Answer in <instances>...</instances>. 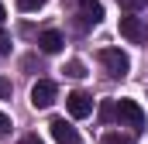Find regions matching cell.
<instances>
[{"label":"cell","mask_w":148,"mask_h":144,"mask_svg":"<svg viewBox=\"0 0 148 144\" xmlns=\"http://www.w3.org/2000/svg\"><path fill=\"white\" fill-rule=\"evenodd\" d=\"M103 144H134V141H131V137H121V134H107Z\"/></svg>","instance_id":"cell-12"},{"label":"cell","mask_w":148,"mask_h":144,"mask_svg":"<svg viewBox=\"0 0 148 144\" xmlns=\"http://www.w3.org/2000/svg\"><path fill=\"white\" fill-rule=\"evenodd\" d=\"M17 144H45V141H41L38 134H24V137H21V141H17Z\"/></svg>","instance_id":"cell-15"},{"label":"cell","mask_w":148,"mask_h":144,"mask_svg":"<svg viewBox=\"0 0 148 144\" xmlns=\"http://www.w3.org/2000/svg\"><path fill=\"white\" fill-rule=\"evenodd\" d=\"M66 75H73V79H83V75H86V69H83V62H69V65H66Z\"/></svg>","instance_id":"cell-11"},{"label":"cell","mask_w":148,"mask_h":144,"mask_svg":"<svg viewBox=\"0 0 148 144\" xmlns=\"http://www.w3.org/2000/svg\"><path fill=\"white\" fill-rule=\"evenodd\" d=\"M10 96V79H0V100Z\"/></svg>","instance_id":"cell-16"},{"label":"cell","mask_w":148,"mask_h":144,"mask_svg":"<svg viewBox=\"0 0 148 144\" xmlns=\"http://www.w3.org/2000/svg\"><path fill=\"white\" fill-rule=\"evenodd\" d=\"M48 127H52V137H55V144H83V137L76 134V127H73V124H66L62 117H55Z\"/></svg>","instance_id":"cell-6"},{"label":"cell","mask_w":148,"mask_h":144,"mask_svg":"<svg viewBox=\"0 0 148 144\" xmlns=\"http://www.w3.org/2000/svg\"><path fill=\"white\" fill-rule=\"evenodd\" d=\"M45 3H48V0H17V7H21L24 14H31V10H41Z\"/></svg>","instance_id":"cell-10"},{"label":"cell","mask_w":148,"mask_h":144,"mask_svg":"<svg viewBox=\"0 0 148 144\" xmlns=\"http://www.w3.org/2000/svg\"><path fill=\"white\" fill-rule=\"evenodd\" d=\"M76 3H79V21H83V24H100V21H103L100 0H76Z\"/></svg>","instance_id":"cell-8"},{"label":"cell","mask_w":148,"mask_h":144,"mask_svg":"<svg viewBox=\"0 0 148 144\" xmlns=\"http://www.w3.org/2000/svg\"><path fill=\"white\" fill-rule=\"evenodd\" d=\"M66 107H69V117L83 120V117H90V113H93V100H90V93L76 89V93H69V96H66Z\"/></svg>","instance_id":"cell-5"},{"label":"cell","mask_w":148,"mask_h":144,"mask_svg":"<svg viewBox=\"0 0 148 144\" xmlns=\"http://www.w3.org/2000/svg\"><path fill=\"white\" fill-rule=\"evenodd\" d=\"M7 52H10V35L0 31V55H7Z\"/></svg>","instance_id":"cell-14"},{"label":"cell","mask_w":148,"mask_h":144,"mask_svg":"<svg viewBox=\"0 0 148 144\" xmlns=\"http://www.w3.org/2000/svg\"><path fill=\"white\" fill-rule=\"evenodd\" d=\"M100 65L107 69L110 79H124L131 72V58L121 52V48H100Z\"/></svg>","instance_id":"cell-2"},{"label":"cell","mask_w":148,"mask_h":144,"mask_svg":"<svg viewBox=\"0 0 148 144\" xmlns=\"http://www.w3.org/2000/svg\"><path fill=\"white\" fill-rule=\"evenodd\" d=\"M3 17H7V10H3V3H0V31H3Z\"/></svg>","instance_id":"cell-18"},{"label":"cell","mask_w":148,"mask_h":144,"mask_svg":"<svg viewBox=\"0 0 148 144\" xmlns=\"http://www.w3.org/2000/svg\"><path fill=\"white\" fill-rule=\"evenodd\" d=\"M100 117L110 120V117H114V103H103V107H100Z\"/></svg>","instance_id":"cell-17"},{"label":"cell","mask_w":148,"mask_h":144,"mask_svg":"<svg viewBox=\"0 0 148 144\" xmlns=\"http://www.w3.org/2000/svg\"><path fill=\"white\" fill-rule=\"evenodd\" d=\"M7 134H10V117L0 110V137H7Z\"/></svg>","instance_id":"cell-13"},{"label":"cell","mask_w":148,"mask_h":144,"mask_svg":"<svg viewBox=\"0 0 148 144\" xmlns=\"http://www.w3.org/2000/svg\"><path fill=\"white\" fill-rule=\"evenodd\" d=\"M121 38H127L131 45H145L148 41V28L138 14H124L121 17Z\"/></svg>","instance_id":"cell-3"},{"label":"cell","mask_w":148,"mask_h":144,"mask_svg":"<svg viewBox=\"0 0 148 144\" xmlns=\"http://www.w3.org/2000/svg\"><path fill=\"white\" fill-rule=\"evenodd\" d=\"M55 96H59V89H55L52 79H38L35 86H31V103H35L38 110H48L55 103Z\"/></svg>","instance_id":"cell-4"},{"label":"cell","mask_w":148,"mask_h":144,"mask_svg":"<svg viewBox=\"0 0 148 144\" xmlns=\"http://www.w3.org/2000/svg\"><path fill=\"white\" fill-rule=\"evenodd\" d=\"M117 7L127 10V14H138V10H145V7H148V0H117Z\"/></svg>","instance_id":"cell-9"},{"label":"cell","mask_w":148,"mask_h":144,"mask_svg":"<svg viewBox=\"0 0 148 144\" xmlns=\"http://www.w3.org/2000/svg\"><path fill=\"white\" fill-rule=\"evenodd\" d=\"M114 117L121 120V127L145 130V110L138 107V100H117L114 103Z\"/></svg>","instance_id":"cell-1"},{"label":"cell","mask_w":148,"mask_h":144,"mask_svg":"<svg viewBox=\"0 0 148 144\" xmlns=\"http://www.w3.org/2000/svg\"><path fill=\"white\" fill-rule=\"evenodd\" d=\"M62 45H66V38H62V31H55V28H48V31H41V35H38V48H41L45 55L62 52Z\"/></svg>","instance_id":"cell-7"}]
</instances>
